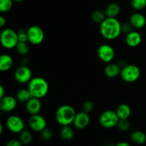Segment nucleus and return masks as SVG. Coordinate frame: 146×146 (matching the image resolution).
<instances>
[{
    "instance_id": "14",
    "label": "nucleus",
    "mask_w": 146,
    "mask_h": 146,
    "mask_svg": "<svg viewBox=\"0 0 146 146\" xmlns=\"http://www.w3.org/2000/svg\"><path fill=\"white\" fill-rule=\"evenodd\" d=\"M25 108L27 112L31 115L38 114L42 108V104L39 98L31 97L25 104Z\"/></svg>"
},
{
    "instance_id": "36",
    "label": "nucleus",
    "mask_w": 146,
    "mask_h": 146,
    "mask_svg": "<svg viewBox=\"0 0 146 146\" xmlns=\"http://www.w3.org/2000/svg\"><path fill=\"white\" fill-rule=\"evenodd\" d=\"M6 96V93H5V88L2 85L0 86V98H3L4 96Z\"/></svg>"
},
{
    "instance_id": "19",
    "label": "nucleus",
    "mask_w": 146,
    "mask_h": 146,
    "mask_svg": "<svg viewBox=\"0 0 146 146\" xmlns=\"http://www.w3.org/2000/svg\"><path fill=\"white\" fill-rule=\"evenodd\" d=\"M119 119H128L132 113L131 106L126 104H121L118 106L115 110Z\"/></svg>"
},
{
    "instance_id": "10",
    "label": "nucleus",
    "mask_w": 146,
    "mask_h": 146,
    "mask_svg": "<svg viewBox=\"0 0 146 146\" xmlns=\"http://www.w3.org/2000/svg\"><path fill=\"white\" fill-rule=\"evenodd\" d=\"M32 78V72L29 66L21 65L14 73V80L20 84H28Z\"/></svg>"
},
{
    "instance_id": "28",
    "label": "nucleus",
    "mask_w": 146,
    "mask_h": 146,
    "mask_svg": "<svg viewBox=\"0 0 146 146\" xmlns=\"http://www.w3.org/2000/svg\"><path fill=\"white\" fill-rule=\"evenodd\" d=\"M131 6L136 11H141L146 7V0H131Z\"/></svg>"
},
{
    "instance_id": "22",
    "label": "nucleus",
    "mask_w": 146,
    "mask_h": 146,
    "mask_svg": "<svg viewBox=\"0 0 146 146\" xmlns=\"http://www.w3.org/2000/svg\"><path fill=\"white\" fill-rule=\"evenodd\" d=\"M16 98H17V101L21 103H26L31 98V94L30 93L29 90L28 89V88H20L19 90H18V91L16 94Z\"/></svg>"
},
{
    "instance_id": "11",
    "label": "nucleus",
    "mask_w": 146,
    "mask_h": 146,
    "mask_svg": "<svg viewBox=\"0 0 146 146\" xmlns=\"http://www.w3.org/2000/svg\"><path fill=\"white\" fill-rule=\"evenodd\" d=\"M28 123L30 129L37 133H41L46 128L47 125L46 118L39 113L31 115L29 119Z\"/></svg>"
},
{
    "instance_id": "2",
    "label": "nucleus",
    "mask_w": 146,
    "mask_h": 146,
    "mask_svg": "<svg viewBox=\"0 0 146 146\" xmlns=\"http://www.w3.org/2000/svg\"><path fill=\"white\" fill-rule=\"evenodd\" d=\"M27 88L29 90L31 96L41 99L47 95L49 90V86L45 78L36 76L33 77L28 83Z\"/></svg>"
},
{
    "instance_id": "30",
    "label": "nucleus",
    "mask_w": 146,
    "mask_h": 146,
    "mask_svg": "<svg viewBox=\"0 0 146 146\" xmlns=\"http://www.w3.org/2000/svg\"><path fill=\"white\" fill-rule=\"evenodd\" d=\"M40 133H41V138L46 141H48L52 139L53 135H54V133H53V131H51V129L47 128V127L45 129L43 130Z\"/></svg>"
},
{
    "instance_id": "29",
    "label": "nucleus",
    "mask_w": 146,
    "mask_h": 146,
    "mask_svg": "<svg viewBox=\"0 0 146 146\" xmlns=\"http://www.w3.org/2000/svg\"><path fill=\"white\" fill-rule=\"evenodd\" d=\"M117 127L121 131H127L131 128V123L128 119H120L117 124Z\"/></svg>"
},
{
    "instance_id": "34",
    "label": "nucleus",
    "mask_w": 146,
    "mask_h": 146,
    "mask_svg": "<svg viewBox=\"0 0 146 146\" xmlns=\"http://www.w3.org/2000/svg\"><path fill=\"white\" fill-rule=\"evenodd\" d=\"M24 144L21 142L19 139H11L7 143L6 146H23Z\"/></svg>"
},
{
    "instance_id": "15",
    "label": "nucleus",
    "mask_w": 146,
    "mask_h": 146,
    "mask_svg": "<svg viewBox=\"0 0 146 146\" xmlns=\"http://www.w3.org/2000/svg\"><path fill=\"white\" fill-rule=\"evenodd\" d=\"M128 21L131 23L134 29H141L145 26L146 18L142 13L137 11L131 14Z\"/></svg>"
},
{
    "instance_id": "1",
    "label": "nucleus",
    "mask_w": 146,
    "mask_h": 146,
    "mask_svg": "<svg viewBox=\"0 0 146 146\" xmlns=\"http://www.w3.org/2000/svg\"><path fill=\"white\" fill-rule=\"evenodd\" d=\"M101 35L108 41H113L120 36L121 32V23L117 18L106 17L100 24Z\"/></svg>"
},
{
    "instance_id": "3",
    "label": "nucleus",
    "mask_w": 146,
    "mask_h": 146,
    "mask_svg": "<svg viewBox=\"0 0 146 146\" xmlns=\"http://www.w3.org/2000/svg\"><path fill=\"white\" fill-rule=\"evenodd\" d=\"M76 113L75 108L72 106L65 104L57 108L56 111L55 118L57 123L61 126L71 125L74 123Z\"/></svg>"
},
{
    "instance_id": "26",
    "label": "nucleus",
    "mask_w": 146,
    "mask_h": 146,
    "mask_svg": "<svg viewBox=\"0 0 146 146\" xmlns=\"http://www.w3.org/2000/svg\"><path fill=\"white\" fill-rule=\"evenodd\" d=\"M19 140L24 145H28L31 143L33 140L32 134L30 131L24 129L22 132L19 133Z\"/></svg>"
},
{
    "instance_id": "12",
    "label": "nucleus",
    "mask_w": 146,
    "mask_h": 146,
    "mask_svg": "<svg viewBox=\"0 0 146 146\" xmlns=\"http://www.w3.org/2000/svg\"><path fill=\"white\" fill-rule=\"evenodd\" d=\"M18 102L16 97L6 95L0 98V109L5 113L12 112L17 108Z\"/></svg>"
},
{
    "instance_id": "32",
    "label": "nucleus",
    "mask_w": 146,
    "mask_h": 146,
    "mask_svg": "<svg viewBox=\"0 0 146 146\" xmlns=\"http://www.w3.org/2000/svg\"><path fill=\"white\" fill-rule=\"evenodd\" d=\"M133 30L134 28L133 27V26L131 25V24L129 21H128V22H124L121 24V32H122V34L127 35V34L131 33V31H133Z\"/></svg>"
},
{
    "instance_id": "17",
    "label": "nucleus",
    "mask_w": 146,
    "mask_h": 146,
    "mask_svg": "<svg viewBox=\"0 0 146 146\" xmlns=\"http://www.w3.org/2000/svg\"><path fill=\"white\" fill-rule=\"evenodd\" d=\"M121 71V67L115 63L111 62L107 64L104 69L105 75L109 78H115L120 76Z\"/></svg>"
},
{
    "instance_id": "35",
    "label": "nucleus",
    "mask_w": 146,
    "mask_h": 146,
    "mask_svg": "<svg viewBox=\"0 0 146 146\" xmlns=\"http://www.w3.org/2000/svg\"><path fill=\"white\" fill-rule=\"evenodd\" d=\"M6 24H7V19H6V18L4 17L1 16L0 17V27L1 28H4L6 26Z\"/></svg>"
},
{
    "instance_id": "40",
    "label": "nucleus",
    "mask_w": 146,
    "mask_h": 146,
    "mask_svg": "<svg viewBox=\"0 0 146 146\" xmlns=\"http://www.w3.org/2000/svg\"><path fill=\"white\" fill-rule=\"evenodd\" d=\"M106 146H115V145H106Z\"/></svg>"
},
{
    "instance_id": "9",
    "label": "nucleus",
    "mask_w": 146,
    "mask_h": 146,
    "mask_svg": "<svg viewBox=\"0 0 146 146\" xmlns=\"http://www.w3.org/2000/svg\"><path fill=\"white\" fill-rule=\"evenodd\" d=\"M98 58L105 64H109L113 61L115 56V49L108 44H103L97 49Z\"/></svg>"
},
{
    "instance_id": "20",
    "label": "nucleus",
    "mask_w": 146,
    "mask_h": 146,
    "mask_svg": "<svg viewBox=\"0 0 146 146\" xmlns=\"http://www.w3.org/2000/svg\"><path fill=\"white\" fill-rule=\"evenodd\" d=\"M121 11V7L117 3H111L105 9V14L106 17H110V18H117L120 14Z\"/></svg>"
},
{
    "instance_id": "21",
    "label": "nucleus",
    "mask_w": 146,
    "mask_h": 146,
    "mask_svg": "<svg viewBox=\"0 0 146 146\" xmlns=\"http://www.w3.org/2000/svg\"><path fill=\"white\" fill-rule=\"evenodd\" d=\"M130 138H131L132 143L136 144V145H143L146 142V134L143 131L136 130L131 133Z\"/></svg>"
},
{
    "instance_id": "8",
    "label": "nucleus",
    "mask_w": 146,
    "mask_h": 146,
    "mask_svg": "<svg viewBox=\"0 0 146 146\" xmlns=\"http://www.w3.org/2000/svg\"><path fill=\"white\" fill-rule=\"evenodd\" d=\"M6 126L10 132L19 134L25 128V123L21 117L17 115H11L6 121Z\"/></svg>"
},
{
    "instance_id": "38",
    "label": "nucleus",
    "mask_w": 146,
    "mask_h": 146,
    "mask_svg": "<svg viewBox=\"0 0 146 146\" xmlns=\"http://www.w3.org/2000/svg\"><path fill=\"white\" fill-rule=\"evenodd\" d=\"M3 133V125L2 123H0V135Z\"/></svg>"
},
{
    "instance_id": "6",
    "label": "nucleus",
    "mask_w": 146,
    "mask_h": 146,
    "mask_svg": "<svg viewBox=\"0 0 146 146\" xmlns=\"http://www.w3.org/2000/svg\"><path fill=\"white\" fill-rule=\"evenodd\" d=\"M119 120L115 111L106 110L100 115L99 123L103 128L111 129L117 126Z\"/></svg>"
},
{
    "instance_id": "23",
    "label": "nucleus",
    "mask_w": 146,
    "mask_h": 146,
    "mask_svg": "<svg viewBox=\"0 0 146 146\" xmlns=\"http://www.w3.org/2000/svg\"><path fill=\"white\" fill-rule=\"evenodd\" d=\"M74 130L71 125H64L60 131V135L61 138L65 141H71L74 137Z\"/></svg>"
},
{
    "instance_id": "25",
    "label": "nucleus",
    "mask_w": 146,
    "mask_h": 146,
    "mask_svg": "<svg viewBox=\"0 0 146 146\" xmlns=\"http://www.w3.org/2000/svg\"><path fill=\"white\" fill-rule=\"evenodd\" d=\"M15 49L20 56H25L29 53L30 51L29 42H19L16 46Z\"/></svg>"
},
{
    "instance_id": "16",
    "label": "nucleus",
    "mask_w": 146,
    "mask_h": 146,
    "mask_svg": "<svg viewBox=\"0 0 146 146\" xmlns=\"http://www.w3.org/2000/svg\"><path fill=\"white\" fill-rule=\"evenodd\" d=\"M125 44L131 48H135L138 46L142 42V36L138 31L133 30L125 35Z\"/></svg>"
},
{
    "instance_id": "39",
    "label": "nucleus",
    "mask_w": 146,
    "mask_h": 146,
    "mask_svg": "<svg viewBox=\"0 0 146 146\" xmlns=\"http://www.w3.org/2000/svg\"><path fill=\"white\" fill-rule=\"evenodd\" d=\"M14 1H15V2H21V1H23L24 0H13Z\"/></svg>"
},
{
    "instance_id": "13",
    "label": "nucleus",
    "mask_w": 146,
    "mask_h": 146,
    "mask_svg": "<svg viewBox=\"0 0 146 146\" xmlns=\"http://www.w3.org/2000/svg\"><path fill=\"white\" fill-rule=\"evenodd\" d=\"M90 121L91 119H90L89 114L84 111H81V112L77 113L76 115L73 125L76 129L83 130L88 126Z\"/></svg>"
},
{
    "instance_id": "33",
    "label": "nucleus",
    "mask_w": 146,
    "mask_h": 146,
    "mask_svg": "<svg viewBox=\"0 0 146 146\" xmlns=\"http://www.w3.org/2000/svg\"><path fill=\"white\" fill-rule=\"evenodd\" d=\"M17 33H18V38L19 42H29L27 30L20 29L17 31Z\"/></svg>"
},
{
    "instance_id": "7",
    "label": "nucleus",
    "mask_w": 146,
    "mask_h": 146,
    "mask_svg": "<svg viewBox=\"0 0 146 146\" xmlns=\"http://www.w3.org/2000/svg\"><path fill=\"white\" fill-rule=\"evenodd\" d=\"M28 34V41L32 45L41 44L45 38V34L41 27L37 25H32L27 29Z\"/></svg>"
},
{
    "instance_id": "18",
    "label": "nucleus",
    "mask_w": 146,
    "mask_h": 146,
    "mask_svg": "<svg viewBox=\"0 0 146 146\" xmlns=\"http://www.w3.org/2000/svg\"><path fill=\"white\" fill-rule=\"evenodd\" d=\"M14 65V59L9 54H4L0 56V71L2 72L8 71Z\"/></svg>"
},
{
    "instance_id": "27",
    "label": "nucleus",
    "mask_w": 146,
    "mask_h": 146,
    "mask_svg": "<svg viewBox=\"0 0 146 146\" xmlns=\"http://www.w3.org/2000/svg\"><path fill=\"white\" fill-rule=\"evenodd\" d=\"M13 3V0H0V12H9L12 9Z\"/></svg>"
},
{
    "instance_id": "37",
    "label": "nucleus",
    "mask_w": 146,
    "mask_h": 146,
    "mask_svg": "<svg viewBox=\"0 0 146 146\" xmlns=\"http://www.w3.org/2000/svg\"><path fill=\"white\" fill-rule=\"evenodd\" d=\"M115 146H131L130 145V143H128V142H125V141H121L119 142L118 143H117Z\"/></svg>"
},
{
    "instance_id": "5",
    "label": "nucleus",
    "mask_w": 146,
    "mask_h": 146,
    "mask_svg": "<svg viewBox=\"0 0 146 146\" xmlns=\"http://www.w3.org/2000/svg\"><path fill=\"white\" fill-rule=\"evenodd\" d=\"M120 76L126 83H134L141 76V69L135 64H127L121 68Z\"/></svg>"
},
{
    "instance_id": "31",
    "label": "nucleus",
    "mask_w": 146,
    "mask_h": 146,
    "mask_svg": "<svg viewBox=\"0 0 146 146\" xmlns=\"http://www.w3.org/2000/svg\"><path fill=\"white\" fill-rule=\"evenodd\" d=\"M94 109V104L92 101H85L82 105V111L90 114Z\"/></svg>"
},
{
    "instance_id": "4",
    "label": "nucleus",
    "mask_w": 146,
    "mask_h": 146,
    "mask_svg": "<svg viewBox=\"0 0 146 146\" xmlns=\"http://www.w3.org/2000/svg\"><path fill=\"white\" fill-rule=\"evenodd\" d=\"M0 41L4 48L7 49L15 48L18 44V33L10 28H5L1 31L0 34Z\"/></svg>"
},
{
    "instance_id": "24",
    "label": "nucleus",
    "mask_w": 146,
    "mask_h": 146,
    "mask_svg": "<svg viewBox=\"0 0 146 146\" xmlns=\"http://www.w3.org/2000/svg\"><path fill=\"white\" fill-rule=\"evenodd\" d=\"M106 15L105 14V11H103L99 9L95 10L94 11H93L92 14H91V19L96 24H101L106 19Z\"/></svg>"
}]
</instances>
